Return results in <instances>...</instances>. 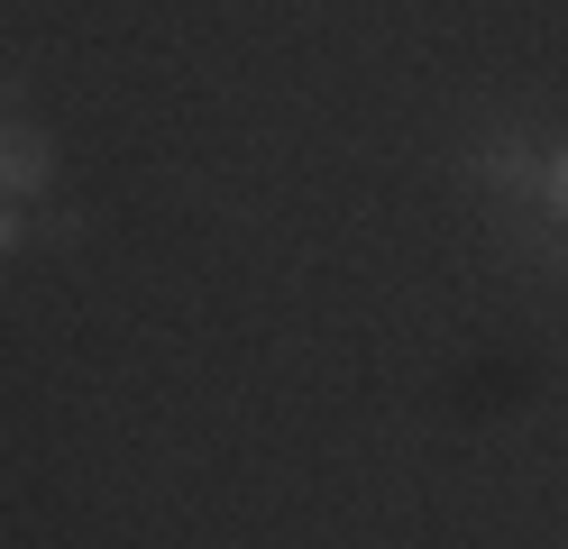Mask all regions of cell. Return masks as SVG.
Wrapping results in <instances>:
<instances>
[{
  "label": "cell",
  "instance_id": "obj_5",
  "mask_svg": "<svg viewBox=\"0 0 568 549\" xmlns=\"http://www.w3.org/2000/svg\"><path fill=\"white\" fill-rule=\"evenodd\" d=\"M541 266H550V275L568 284V230H550V247H541Z\"/></svg>",
  "mask_w": 568,
  "mask_h": 549
},
{
  "label": "cell",
  "instance_id": "obj_4",
  "mask_svg": "<svg viewBox=\"0 0 568 549\" xmlns=\"http://www.w3.org/2000/svg\"><path fill=\"white\" fill-rule=\"evenodd\" d=\"M28 247V202H0V266Z\"/></svg>",
  "mask_w": 568,
  "mask_h": 549
},
{
  "label": "cell",
  "instance_id": "obj_6",
  "mask_svg": "<svg viewBox=\"0 0 568 549\" xmlns=\"http://www.w3.org/2000/svg\"><path fill=\"white\" fill-rule=\"evenodd\" d=\"M0 92H10V83H0Z\"/></svg>",
  "mask_w": 568,
  "mask_h": 549
},
{
  "label": "cell",
  "instance_id": "obj_2",
  "mask_svg": "<svg viewBox=\"0 0 568 549\" xmlns=\"http://www.w3.org/2000/svg\"><path fill=\"white\" fill-rule=\"evenodd\" d=\"M468 174L486 183V202H531V183H541V156L523 146V129H495V138H477Z\"/></svg>",
  "mask_w": 568,
  "mask_h": 549
},
{
  "label": "cell",
  "instance_id": "obj_3",
  "mask_svg": "<svg viewBox=\"0 0 568 549\" xmlns=\"http://www.w3.org/2000/svg\"><path fill=\"white\" fill-rule=\"evenodd\" d=\"M531 202H541L559 230H568V138H559V146H541V183H531Z\"/></svg>",
  "mask_w": 568,
  "mask_h": 549
},
{
  "label": "cell",
  "instance_id": "obj_1",
  "mask_svg": "<svg viewBox=\"0 0 568 549\" xmlns=\"http://www.w3.org/2000/svg\"><path fill=\"white\" fill-rule=\"evenodd\" d=\"M55 183V138L38 120H0V202H38Z\"/></svg>",
  "mask_w": 568,
  "mask_h": 549
}]
</instances>
